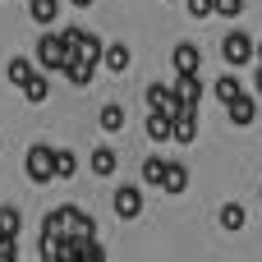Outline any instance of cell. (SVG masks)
<instances>
[{"label":"cell","instance_id":"obj_2","mask_svg":"<svg viewBox=\"0 0 262 262\" xmlns=\"http://www.w3.org/2000/svg\"><path fill=\"white\" fill-rule=\"evenodd\" d=\"M37 64L51 69V74H60V69L69 64V55H64V46H60V32H41V41H37Z\"/></svg>","mask_w":262,"mask_h":262},{"label":"cell","instance_id":"obj_24","mask_svg":"<svg viewBox=\"0 0 262 262\" xmlns=\"http://www.w3.org/2000/svg\"><path fill=\"white\" fill-rule=\"evenodd\" d=\"M221 226H226V230H244V207H239V203H226V207H221Z\"/></svg>","mask_w":262,"mask_h":262},{"label":"cell","instance_id":"obj_22","mask_svg":"<svg viewBox=\"0 0 262 262\" xmlns=\"http://www.w3.org/2000/svg\"><path fill=\"white\" fill-rule=\"evenodd\" d=\"M60 74H64V78H69L74 88H88V83H92V69H88V64H78V60H69V64H64Z\"/></svg>","mask_w":262,"mask_h":262},{"label":"cell","instance_id":"obj_8","mask_svg":"<svg viewBox=\"0 0 262 262\" xmlns=\"http://www.w3.org/2000/svg\"><path fill=\"white\" fill-rule=\"evenodd\" d=\"M226 115H230V124H235V129H249V124H253V115H258V101L244 92V97H235V101L226 106Z\"/></svg>","mask_w":262,"mask_h":262},{"label":"cell","instance_id":"obj_21","mask_svg":"<svg viewBox=\"0 0 262 262\" xmlns=\"http://www.w3.org/2000/svg\"><path fill=\"white\" fill-rule=\"evenodd\" d=\"M28 14H32L37 23H51V18L60 14V0H28Z\"/></svg>","mask_w":262,"mask_h":262},{"label":"cell","instance_id":"obj_29","mask_svg":"<svg viewBox=\"0 0 262 262\" xmlns=\"http://www.w3.org/2000/svg\"><path fill=\"white\" fill-rule=\"evenodd\" d=\"M74 5H78V9H88V5H92V0H74Z\"/></svg>","mask_w":262,"mask_h":262},{"label":"cell","instance_id":"obj_20","mask_svg":"<svg viewBox=\"0 0 262 262\" xmlns=\"http://www.w3.org/2000/svg\"><path fill=\"white\" fill-rule=\"evenodd\" d=\"M5 74H9V83H14V88H23V83H28V78H32V74H37V69H32V64H28V60H23V55H14V60H9V69H5Z\"/></svg>","mask_w":262,"mask_h":262},{"label":"cell","instance_id":"obj_28","mask_svg":"<svg viewBox=\"0 0 262 262\" xmlns=\"http://www.w3.org/2000/svg\"><path fill=\"white\" fill-rule=\"evenodd\" d=\"M253 60H258V69H262V41H253Z\"/></svg>","mask_w":262,"mask_h":262},{"label":"cell","instance_id":"obj_18","mask_svg":"<svg viewBox=\"0 0 262 262\" xmlns=\"http://www.w3.org/2000/svg\"><path fill=\"white\" fill-rule=\"evenodd\" d=\"M216 97H221V106H230L235 97H244V88H239V78L235 74H226V78H216V88H212Z\"/></svg>","mask_w":262,"mask_h":262},{"label":"cell","instance_id":"obj_13","mask_svg":"<svg viewBox=\"0 0 262 262\" xmlns=\"http://www.w3.org/2000/svg\"><path fill=\"white\" fill-rule=\"evenodd\" d=\"M101 64H106L111 74H124V69H129V46H124V41L106 46V51H101Z\"/></svg>","mask_w":262,"mask_h":262},{"label":"cell","instance_id":"obj_23","mask_svg":"<svg viewBox=\"0 0 262 262\" xmlns=\"http://www.w3.org/2000/svg\"><path fill=\"white\" fill-rule=\"evenodd\" d=\"M147 138H152V143H166V138H170V120L152 111V120H147Z\"/></svg>","mask_w":262,"mask_h":262},{"label":"cell","instance_id":"obj_7","mask_svg":"<svg viewBox=\"0 0 262 262\" xmlns=\"http://www.w3.org/2000/svg\"><path fill=\"white\" fill-rule=\"evenodd\" d=\"M170 92L180 97V106H198V97H203V74H180Z\"/></svg>","mask_w":262,"mask_h":262},{"label":"cell","instance_id":"obj_27","mask_svg":"<svg viewBox=\"0 0 262 262\" xmlns=\"http://www.w3.org/2000/svg\"><path fill=\"white\" fill-rule=\"evenodd\" d=\"M193 18H212V0H184Z\"/></svg>","mask_w":262,"mask_h":262},{"label":"cell","instance_id":"obj_17","mask_svg":"<svg viewBox=\"0 0 262 262\" xmlns=\"http://www.w3.org/2000/svg\"><path fill=\"white\" fill-rule=\"evenodd\" d=\"M23 230V212L18 207H0V239H18Z\"/></svg>","mask_w":262,"mask_h":262},{"label":"cell","instance_id":"obj_5","mask_svg":"<svg viewBox=\"0 0 262 262\" xmlns=\"http://www.w3.org/2000/svg\"><path fill=\"white\" fill-rule=\"evenodd\" d=\"M111 203H115V216H120V221H134V216L143 212V193H138L134 184H120Z\"/></svg>","mask_w":262,"mask_h":262},{"label":"cell","instance_id":"obj_16","mask_svg":"<svg viewBox=\"0 0 262 262\" xmlns=\"http://www.w3.org/2000/svg\"><path fill=\"white\" fill-rule=\"evenodd\" d=\"M88 166H92V175H115V166H120V157H115L111 147H97V152L88 157Z\"/></svg>","mask_w":262,"mask_h":262},{"label":"cell","instance_id":"obj_25","mask_svg":"<svg viewBox=\"0 0 262 262\" xmlns=\"http://www.w3.org/2000/svg\"><path fill=\"white\" fill-rule=\"evenodd\" d=\"M161 166H166L161 157H147V161H143V184H157V189H161Z\"/></svg>","mask_w":262,"mask_h":262},{"label":"cell","instance_id":"obj_6","mask_svg":"<svg viewBox=\"0 0 262 262\" xmlns=\"http://www.w3.org/2000/svg\"><path fill=\"white\" fill-rule=\"evenodd\" d=\"M170 138H175V143H193V138H198V106H184V111L170 120Z\"/></svg>","mask_w":262,"mask_h":262},{"label":"cell","instance_id":"obj_14","mask_svg":"<svg viewBox=\"0 0 262 262\" xmlns=\"http://www.w3.org/2000/svg\"><path fill=\"white\" fill-rule=\"evenodd\" d=\"M18 92H23V97H28L32 106H41V101L51 97V78H46V74H32V78H28V83H23Z\"/></svg>","mask_w":262,"mask_h":262},{"label":"cell","instance_id":"obj_30","mask_svg":"<svg viewBox=\"0 0 262 262\" xmlns=\"http://www.w3.org/2000/svg\"><path fill=\"white\" fill-rule=\"evenodd\" d=\"M258 97H262V69H258Z\"/></svg>","mask_w":262,"mask_h":262},{"label":"cell","instance_id":"obj_9","mask_svg":"<svg viewBox=\"0 0 262 262\" xmlns=\"http://www.w3.org/2000/svg\"><path fill=\"white\" fill-rule=\"evenodd\" d=\"M161 189L166 193H184L189 189V166L184 161H166L161 166Z\"/></svg>","mask_w":262,"mask_h":262},{"label":"cell","instance_id":"obj_26","mask_svg":"<svg viewBox=\"0 0 262 262\" xmlns=\"http://www.w3.org/2000/svg\"><path fill=\"white\" fill-rule=\"evenodd\" d=\"M212 14H221V18H239V14H244V0H212Z\"/></svg>","mask_w":262,"mask_h":262},{"label":"cell","instance_id":"obj_11","mask_svg":"<svg viewBox=\"0 0 262 262\" xmlns=\"http://www.w3.org/2000/svg\"><path fill=\"white\" fill-rule=\"evenodd\" d=\"M51 170H55V180H74V175H78V157H74L69 147H55V152H51Z\"/></svg>","mask_w":262,"mask_h":262},{"label":"cell","instance_id":"obj_15","mask_svg":"<svg viewBox=\"0 0 262 262\" xmlns=\"http://www.w3.org/2000/svg\"><path fill=\"white\" fill-rule=\"evenodd\" d=\"M97 124H101V134H124V106H101V115H97Z\"/></svg>","mask_w":262,"mask_h":262},{"label":"cell","instance_id":"obj_4","mask_svg":"<svg viewBox=\"0 0 262 262\" xmlns=\"http://www.w3.org/2000/svg\"><path fill=\"white\" fill-rule=\"evenodd\" d=\"M147 106H152L157 115H166V120H175V115L184 111V106H180V97H175L166 83H152V88H147Z\"/></svg>","mask_w":262,"mask_h":262},{"label":"cell","instance_id":"obj_19","mask_svg":"<svg viewBox=\"0 0 262 262\" xmlns=\"http://www.w3.org/2000/svg\"><path fill=\"white\" fill-rule=\"evenodd\" d=\"M60 46H64L69 60H78V55H83V28H64V32H60Z\"/></svg>","mask_w":262,"mask_h":262},{"label":"cell","instance_id":"obj_10","mask_svg":"<svg viewBox=\"0 0 262 262\" xmlns=\"http://www.w3.org/2000/svg\"><path fill=\"white\" fill-rule=\"evenodd\" d=\"M170 60H175V74H198V60H203V55H198L193 41H180V46L170 51Z\"/></svg>","mask_w":262,"mask_h":262},{"label":"cell","instance_id":"obj_3","mask_svg":"<svg viewBox=\"0 0 262 262\" xmlns=\"http://www.w3.org/2000/svg\"><path fill=\"white\" fill-rule=\"evenodd\" d=\"M23 166H28V180H32V184H51V180H55V170H51V147H46V143H32Z\"/></svg>","mask_w":262,"mask_h":262},{"label":"cell","instance_id":"obj_1","mask_svg":"<svg viewBox=\"0 0 262 262\" xmlns=\"http://www.w3.org/2000/svg\"><path fill=\"white\" fill-rule=\"evenodd\" d=\"M221 60H226V64H235V69H239V64H249V60H253V37H249L244 28H235V32L221 41Z\"/></svg>","mask_w":262,"mask_h":262},{"label":"cell","instance_id":"obj_12","mask_svg":"<svg viewBox=\"0 0 262 262\" xmlns=\"http://www.w3.org/2000/svg\"><path fill=\"white\" fill-rule=\"evenodd\" d=\"M101 51H106V41H101L97 32H83V55H78V64L97 69V64H101Z\"/></svg>","mask_w":262,"mask_h":262}]
</instances>
